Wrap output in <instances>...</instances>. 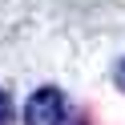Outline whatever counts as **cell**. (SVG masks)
<instances>
[{
    "label": "cell",
    "instance_id": "cell-1",
    "mask_svg": "<svg viewBox=\"0 0 125 125\" xmlns=\"http://www.w3.org/2000/svg\"><path fill=\"white\" fill-rule=\"evenodd\" d=\"M24 125H69V101L61 89L44 85L28 97L24 105Z\"/></svg>",
    "mask_w": 125,
    "mask_h": 125
},
{
    "label": "cell",
    "instance_id": "cell-2",
    "mask_svg": "<svg viewBox=\"0 0 125 125\" xmlns=\"http://www.w3.org/2000/svg\"><path fill=\"white\" fill-rule=\"evenodd\" d=\"M0 125H12V97H8V89H0Z\"/></svg>",
    "mask_w": 125,
    "mask_h": 125
},
{
    "label": "cell",
    "instance_id": "cell-3",
    "mask_svg": "<svg viewBox=\"0 0 125 125\" xmlns=\"http://www.w3.org/2000/svg\"><path fill=\"white\" fill-rule=\"evenodd\" d=\"M113 77H117V89L125 93V61H121V65H117V73H113Z\"/></svg>",
    "mask_w": 125,
    "mask_h": 125
}]
</instances>
